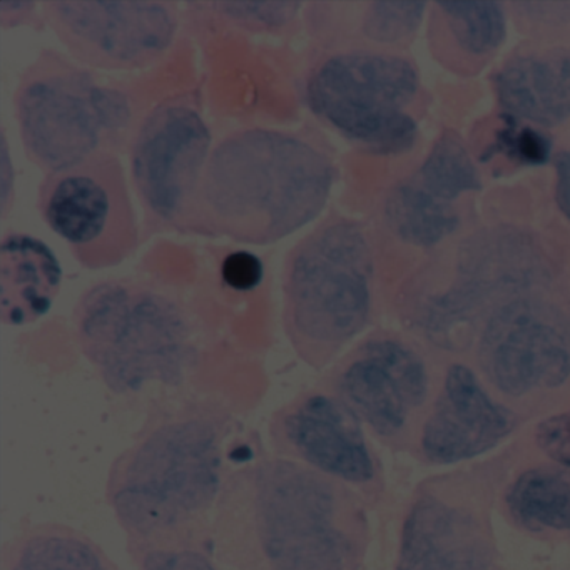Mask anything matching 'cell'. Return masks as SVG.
Masks as SVG:
<instances>
[{"label":"cell","mask_w":570,"mask_h":570,"mask_svg":"<svg viewBox=\"0 0 570 570\" xmlns=\"http://www.w3.org/2000/svg\"><path fill=\"white\" fill-rule=\"evenodd\" d=\"M229 463L212 530L223 570L362 569L368 520L348 487L262 446Z\"/></svg>","instance_id":"cell-1"},{"label":"cell","mask_w":570,"mask_h":570,"mask_svg":"<svg viewBox=\"0 0 570 570\" xmlns=\"http://www.w3.org/2000/svg\"><path fill=\"white\" fill-rule=\"evenodd\" d=\"M233 429L228 410L189 402L163 410L116 456L106 502L128 537L131 559L148 550L186 547L212 553Z\"/></svg>","instance_id":"cell-2"},{"label":"cell","mask_w":570,"mask_h":570,"mask_svg":"<svg viewBox=\"0 0 570 570\" xmlns=\"http://www.w3.org/2000/svg\"><path fill=\"white\" fill-rule=\"evenodd\" d=\"M338 179L333 156L303 132L245 128L213 148L195 236L266 246L315 222Z\"/></svg>","instance_id":"cell-3"},{"label":"cell","mask_w":570,"mask_h":570,"mask_svg":"<svg viewBox=\"0 0 570 570\" xmlns=\"http://www.w3.org/2000/svg\"><path fill=\"white\" fill-rule=\"evenodd\" d=\"M72 323L82 355L118 396L178 389L202 360L186 306L141 279L96 283L76 303Z\"/></svg>","instance_id":"cell-4"},{"label":"cell","mask_w":570,"mask_h":570,"mask_svg":"<svg viewBox=\"0 0 570 570\" xmlns=\"http://www.w3.org/2000/svg\"><path fill=\"white\" fill-rule=\"evenodd\" d=\"M375 259L360 223L332 215L285 258L282 325L305 365L323 370L368 326Z\"/></svg>","instance_id":"cell-5"},{"label":"cell","mask_w":570,"mask_h":570,"mask_svg":"<svg viewBox=\"0 0 570 570\" xmlns=\"http://www.w3.org/2000/svg\"><path fill=\"white\" fill-rule=\"evenodd\" d=\"M14 111L26 156L45 175L116 155L131 131L128 95L55 49H42L21 76Z\"/></svg>","instance_id":"cell-6"},{"label":"cell","mask_w":570,"mask_h":570,"mask_svg":"<svg viewBox=\"0 0 570 570\" xmlns=\"http://www.w3.org/2000/svg\"><path fill=\"white\" fill-rule=\"evenodd\" d=\"M416 91L412 62L365 49L322 56L302 88L303 102L318 121L375 156H399L415 146L419 128L406 108Z\"/></svg>","instance_id":"cell-7"},{"label":"cell","mask_w":570,"mask_h":570,"mask_svg":"<svg viewBox=\"0 0 570 570\" xmlns=\"http://www.w3.org/2000/svg\"><path fill=\"white\" fill-rule=\"evenodd\" d=\"M38 209L82 268H115L138 249V218L115 153L45 175Z\"/></svg>","instance_id":"cell-8"},{"label":"cell","mask_w":570,"mask_h":570,"mask_svg":"<svg viewBox=\"0 0 570 570\" xmlns=\"http://www.w3.org/2000/svg\"><path fill=\"white\" fill-rule=\"evenodd\" d=\"M213 136L198 99L176 96L153 108L129 151L132 185L153 225L195 235L199 188Z\"/></svg>","instance_id":"cell-9"},{"label":"cell","mask_w":570,"mask_h":570,"mask_svg":"<svg viewBox=\"0 0 570 570\" xmlns=\"http://www.w3.org/2000/svg\"><path fill=\"white\" fill-rule=\"evenodd\" d=\"M547 276L546 258L529 233L513 226L480 229L460 246L455 279L426 302L420 322L433 343L462 346L490 308Z\"/></svg>","instance_id":"cell-10"},{"label":"cell","mask_w":570,"mask_h":570,"mask_svg":"<svg viewBox=\"0 0 570 570\" xmlns=\"http://www.w3.org/2000/svg\"><path fill=\"white\" fill-rule=\"evenodd\" d=\"M46 24L76 62L139 71L165 58L179 28L178 6L161 0H48Z\"/></svg>","instance_id":"cell-11"},{"label":"cell","mask_w":570,"mask_h":570,"mask_svg":"<svg viewBox=\"0 0 570 570\" xmlns=\"http://www.w3.org/2000/svg\"><path fill=\"white\" fill-rule=\"evenodd\" d=\"M480 365L507 395L556 389L570 376V323L537 298L503 303L480 338Z\"/></svg>","instance_id":"cell-12"},{"label":"cell","mask_w":570,"mask_h":570,"mask_svg":"<svg viewBox=\"0 0 570 570\" xmlns=\"http://www.w3.org/2000/svg\"><path fill=\"white\" fill-rule=\"evenodd\" d=\"M273 453L303 463L348 489L368 490L379 465L353 410L326 389H309L279 406L268 423Z\"/></svg>","instance_id":"cell-13"},{"label":"cell","mask_w":570,"mask_h":570,"mask_svg":"<svg viewBox=\"0 0 570 570\" xmlns=\"http://www.w3.org/2000/svg\"><path fill=\"white\" fill-rule=\"evenodd\" d=\"M330 392L375 435L393 439L425 402L429 375L413 350L389 336L360 343L326 380Z\"/></svg>","instance_id":"cell-14"},{"label":"cell","mask_w":570,"mask_h":570,"mask_svg":"<svg viewBox=\"0 0 570 570\" xmlns=\"http://www.w3.org/2000/svg\"><path fill=\"white\" fill-rule=\"evenodd\" d=\"M395 570H502L492 533L470 510L423 495L403 520Z\"/></svg>","instance_id":"cell-15"},{"label":"cell","mask_w":570,"mask_h":570,"mask_svg":"<svg viewBox=\"0 0 570 570\" xmlns=\"http://www.w3.org/2000/svg\"><path fill=\"white\" fill-rule=\"evenodd\" d=\"M513 425L515 416L490 399L472 370L453 365L423 429V453L435 463L473 459L499 445Z\"/></svg>","instance_id":"cell-16"},{"label":"cell","mask_w":570,"mask_h":570,"mask_svg":"<svg viewBox=\"0 0 570 570\" xmlns=\"http://www.w3.org/2000/svg\"><path fill=\"white\" fill-rule=\"evenodd\" d=\"M62 285V266L51 246L28 233L0 243V322L32 325L51 312Z\"/></svg>","instance_id":"cell-17"},{"label":"cell","mask_w":570,"mask_h":570,"mask_svg":"<svg viewBox=\"0 0 570 570\" xmlns=\"http://www.w3.org/2000/svg\"><path fill=\"white\" fill-rule=\"evenodd\" d=\"M495 89L510 116L553 128L570 118V51L519 56L495 76Z\"/></svg>","instance_id":"cell-18"},{"label":"cell","mask_w":570,"mask_h":570,"mask_svg":"<svg viewBox=\"0 0 570 570\" xmlns=\"http://www.w3.org/2000/svg\"><path fill=\"white\" fill-rule=\"evenodd\" d=\"M0 570H121L91 537L58 522L36 523L2 547Z\"/></svg>","instance_id":"cell-19"},{"label":"cell","mask_w":570,"mask_h":570,"mask_svg":"<svg viewBox=\"0 0 570 570\" xmlns=\"http://www.w3.org/2000/svg\"><path fill=\"white\" fill-rule=\"evenodd\" d=\"M505 503L513 522L529 532H570L569 466L527 470L510 485Z\"/></svg>","instance_id":"cell-20"},{"label":"cell","mask_w":570,"mask_h":570,"mask_svg":"<svg viewBox=\"0 0 570 570\" xmlns=\"http://www.w3.org/2000/svg\"><path fill=\"white\" fill-rule=\"evenodd\" d=\"M383 216L393 235L413 246L436 245L459 228L453 203L442 202L420 188L413 178L396 183L383 203Z\"/></svg>","instance_id":"cell-21"},{"label":"cell","mask_w":570,"mask_h":570,"mask_svg":"<svg viewBox=\"0 0 570 570\" xmlns=\"http://www.w3.org/2000/svg\"><path fill=\"white\" fill-rule=\"evenodd\" d=\"M412 178L420 188L446 203L455 202L463 193L482 188V178L472 156L462 138L450 129L440 136Z\"/></svg>","instance_id":"cell-22"},{"label":"cell","mask_w":570,"mask_h":570,"mask_svg":"<svg viewBox=\"0 0 570 570\" xmlns=\"http://www.w3.org/2000/svg\"><path fill=\"white\" fill-rule=\"evenodd\" d=\"M459 45L473 56L489 55L505 41V14L493 0H442L439 2Z\"/></svg>","instance_id":"cell-23"},{"label":"cell","mask_w":570,"mask_h":570,"mask_svg":"<svg viewBox=\"0 0 570 570\" xmlns=\"http://www.w3.org/2000/svg\"><path fill=\"white\" fill-rule=\"evenodd\" d=\"M425 8L420 0L373 2L366 11L363 32L370 41L382 45L405 41L422 24Z\"/></svg>","instance_id":"cell-24"},{"label":"cell","mask_w":570,"mask_h":570,"mask_svg":"<svg viewBox=\"0 0 570 570\" xmlns=\"http://www.w3.org/2000/svg\"><path fill=\"white\" fill-rule=\"evenodd\" d=\"M503 121L505 125L497 132L495 141L483 155V161L493 155H502L523 166H543L549 163L552 156V141L549 136L537 129L519 126L517 119L510 115H503Z\"/></svg>","instance_id":"cell-25"},{"label":"cell","mask_w":570,"mask_h":570,"mask_svg":"<svg viewBox=\"0 0 570 570\" xmlns=\"http://www.w3.org/2000/svg\"><path fill=\"white\" fill-rule=\"evenodd\" d=\"M225 18L255 32L278 31L295 21L299 2H215Z\"/></svg>","instance_id":"cell-26"},{"label":"cell","mask_w":570,"mask_h":570,"mask_svg":"<svg viewBox=\"0 0 570 570\" xmlns=\"http://www.w3.org/2000/svg\"><path fill=\"white\" fill-rule=\"evenodd\" d=\"M138 570H223L202 549H155L132 557Z\"/></svg>","instance_id":"cell-27"},{"label":"cell","mask_w":570,"mask_h":570,"mask_svg":"<svg viewBox=\"0 0 570 570\" xmlns=\"http://www.w3.org/2000/svg\"><path fill=\"white\" fill-rule=\"evenodd\" d=\"M540 449L552 456L560 466L570 469V413L550 416L537 430Z\"/></svg>","instance_id":"cell-28"},{"label":"cell","mask_w":570,"mask_h":570,"mask_svg":"<svg viewBox=\"0 0 570 570\" xmlns=\"http://www.w3.org/2000/svg\"><path fill=\"white\" fill-rule=\"evenodd\" d=\"M222 273L223 278L232 288L248 292L262 282L263 265L258 256L248 252H236L226 256Z\"/></svg>","instance_id":"cell-29"},{"label":"cell","mask_w":570,"mask_h":570,"mask_svg":"<svg viewBox=\"0 0 570 570\" xmlns=\"http://www.w3.org/2000/svg\"><path fill=\"white\" fill-rule=\"evenodd\" d=\"M556 199L560 212L570 219V151H562L556 158Z\"/></svg>","instance_id":"cell-30"},{"label":"cell","mask_w":570,"mask_h":570,"mask_svg":"<svg viewBox=\"0 0 570 570\" xmlns=\"http://www.w3.org/2000/svg\"><path fill=\"white\" fill-rule=\"evenodd\" d=\"M35 2H9V0H2L0 2V24L2 28H16V26L26 24V22L32 21L36 12Z\"/></svg>","instance_id":"cell-31"},{"label":"cell","mask_w":570,"mask_h":570,"mask_svg":"<svg viewBox=\"0 0 570 570\" xmlns=\"http://www.w3.org/2000/svg\"><path fill=\"white\" fill-rule=\"evenodd\" d=\"M522 6L532 18L539 21L550 22V24L570 21V2H525Z\"/></svg>","instance_id":"cell-32"}]
</instances>
